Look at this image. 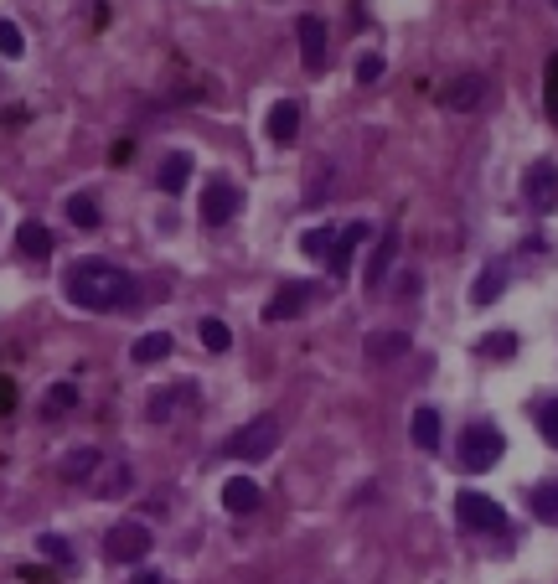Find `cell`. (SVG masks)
<instances>
[{"instance_id": "30", "label": "cell", "mask_w": 558, "mask_h": 584, "mask_svg": "<svg viewBox=\"0 0 558 584\" xmlns=\"http://www.w3.org/2000/svg\"><path fill=\"white\" fill-rule=\"evenodd\" d=\"M0 57H26V37H21V26L0 16Z\"/></svg>"}, {"instance_id": "2", "label": "cell", "mask_w": 558, "mask_h": 584, "mask_svg": "<svg viewBox=\"0 0 558 584\" xmlns=\"http://www.w3.org/2000/svg\"><path fill=\"white\" fill-rule=\"evenodd\" d=\"M455 517L465 533H486V538H507L512 533V517L496 507L491 497H481V491H460L455 497Z\"/></svg>"}, {"instance_id": "7", "label": "cell", "mask_w": 558, "mask_h": 584, "mask_svg": "<svg viewBox=\"0 0 558 584\" xmlns=\"http://www.w3.org/2000/svg\"><path fill=\"white\" fill-rule=\"evenodd\" d=\"M316 295H321V285H316V280H290V285H279V290H274V300L264 305V321H295V316H300Z\"/></svg>"}, {"instance_id": "21", "label": "cell", "mask_w": 558, "mask_h": 584, "mask_svg": "<svg viewBox=\"0 0 558 584\" xmlns=\"http://www.w3.org/2000/svg\"><path fill=\"white\" fill-rule=\"evenodd\" d=\"M403 352H409V336H403V331H372L367 336V357L372 362H393Z\"/></svg>"}, {"instance_id": "5", "label": "cell", "mask_w": 558, "mask_h": 584, "mask_svg": "<svg viewBox=\"0 0 558 584\" xmlns=\"http://www.w3.org/2000/svg\"><path fill=\"white\" fill-rule=\"evenodd\" d=\"M150 548H155V538H150L145 522H135V517L130 522H114V528L104 533V553H109L114 564H140Z\"/></svg>"}, {"instance_id": "17", "label": "cell", "mask_w": 558, "mask_h": 584, "mask_svg": "<svg viewBox=\"0 0 558 584\" xmlns=\"http://www.w3.org/2000/svg\"><path fill=\"white\" fill-rule=\"evenodd\" d=\"M186 181H192V156L186 150H171V156L161 161V171H155V187H161L166 197L186 192Z\"/></svg>"}, {"instance_id": "15", "label": "cell", "mask_w": 558, "mask_h": 584, "mask_svg": "<svg viewBox=\"0 0 558 584\" xmlns=\"http://www.w3.org/2000/svg\"><path fill=\"white\" fill-rule=\"evenodd\" d=\"M507 290V259H486L481 274H476V285H471V300L476 305H496Z\"/></svg>"}, {"instance_id": "3", "label": "cell", "mask_w": 558, "mask_h": 584, "mask_svg": "<svg viewBox=\"0 0 558 584\" xmlns=\"http://www.w3.org/2000/svg\"><path fill=\"white\" fill-rule=\"evenodd\" d=\"M274 445H279V419L259 414V419H248L243 429H233V435L223 440V455L228 460H264Z\"/></svg>"}, {"instance_id": "25", "label": "cell", "mask_w": 558, "mask_h": 584, "mask_svg": "<svg viewBox=\"0 0 558 584\" xmlns=\"http://www.w3.org/2000/svg\"><path fill=\"white\" fill-rule=\"evenodd\" d=\"M533 517L548 522V528H558V476L543 481V486H533Z\"/></svg>"}, {"instance_id": "13", "label": "cell", "mask_w": 558, "mask_h": 584, "mask_svg": "<svg viewBox=\"0 0 558 584\" xmlns=\"http://www.w3.org/2000/svg\"><path fill=\"white\" fill-rule=\"evenodd\" d=\"M264 135H269L274 145H290V140L300 135V104H295V99H279V104H269Z\"/></svg>"}, {"instance_id": "4", "label": "cell", "mask_w": 558, "mask_h": 584, "mask_svg": "<svg viewBox=\"0 0 558 584\" xmlns=\"http://www.w3.org/2000/svg\"><path fill=\"white\" fill-rule=\"evenodd\" d=\"M502 450H507V435L496 424H465V435H460V466L465 471H491L496 460H502Z\"/></svg>"}, {"instance_id": "8", "label": "cell", "mask_w": 558, "mask_h": 584, "mask_svg": "<svg viewBox=\"0 0 558 584\" xmlns=\"http://www.w3.org/2000/svg\"><path fill=\"white\" fill-rule=\"evenodd\" d=\"M486 94H491V83L481 78V73H455L450 83H445V109H455V114H471V109H481L486 104Z\"/></svg>"}, {"instance_id": "11", "label": "cell", "mask_w": 558, "mask_h": 584, "mask_svg": "<svg viewBox=\"0 0 558 584\" xmlns=\"http://www.w3.org/2000/svg\"><path fill=\"white\" fill-rule=\"evenodd\" d=\"M197 404V383L186 378V383H171V388H161L150 398V424H171L176 419V409H192Z\"/></svg>"}, {"instance_id": "27", "label": "cell", "mask_w": 558, "mask_h": 584, "mask_svg": "<svg viewBox=\"0 0 558 584\" xmlns=\"http://www.w3.org/2000/svg\"><path fill=\"white\" fill-rule=\"evenodd\" d=\"M37 548H42V559H52L57 569H73V543H68V538L42 533V538H37Z\"/></svg>"}, {"instance_id": "14", "label": "cell", "mask_w": 558, "mask_h": 584, "mask_svg": "<svg viewBox=\"0 0 558 584\" xmlns=\"http://www.w3.org/2000/svg\"><path fill=\"white\" fill-rule=\"evenodd\" d=\"M259 502H264L259 481H248V476H228V481H223V507H228L233 517H248V512H259Z\"/></svg>"}, {"instance_id": "26", "label": "cell", "mask_w": 558, "mask_h": 584, "mask_svg": "<svg viewBox=\"0 0 558 584\" xmlns=\"http://www.w3.org/2000/svg\"><path fill=\"white\" fill-rule=\"evenodd\" d=\"M68 218H73V228H83V233H93L104 218H99V202H93L88 192H73L68 197Z\"/></svg>"}, {"instance_id": "22", "label": "cell", "mask_w": 558, "mask_h": 584, "mask_svg": "<svg viewBox=\"0 0 558 584\" xmlns=\"http://www.w3.org/2000/svg\"><path fill=\"white\" fill-rule=\"evenodd\" d=\"M171 347H176V342H171V331H145L140 342H135V352H130V357H135L140 367H150V362H166V357H171Z\"/></svg>"}, {"instance_id": "32", "label": "cell", "mask_w": 558, "mask_h": 584, "mask_svg": "<svg viewBox=\"0 0 558 584\" xmlns=\"http://www.w3.org/2000/svg\"><path fill=\"white\" fill-rule=\"evenodd\" d=\"M481 352L486 357H512L517 352V331H491L486 342H481Z\"/></svg>"}, {"instance_id": "10", "label": "cell", "mask_w": 558, "mask_h": 584, "mask_svg": "<svg viewBox=\"0 0 558 584\" xmlns=\"http://www.w3.org/2000/svg\"><path fill=\"white\" fill-rule=\"evenodd\" d=\"M300 63L305 73H326V21L321 16H300Z\"/></svg>"}, {"instance_id": "24", "label": "cell", "mask_w": 558, "mask_h": 584, "mask_svg": "<svg viewBox=\"0 0 558 584\" xmlns=\"http://www.w3.org/2000/svg\"><path fill=\"white\" fill-rule=\"evenodd\" d=\"M73 409H78V383H73V378L52 383L47 398H42V414H73Z\"/></svg>"}, {"instance_id": "31", "label": "cell", "mask_w": 558, "mask_h": 584, "mask_svg": "<svg viewBox=\"0 0 558 584\" xmlns=\"http://www.w3.org/2000/svg\"><path fill=\"white\" fill-rule=\"evenodd\" d=\"M543 109H548V119L558 125V52L548 57V73H543Z\"/></svg>"}, {"instance_id": "18", "label": "cell", "mask_w": 558, "mask_h": 584, "mask_svg": "<svg viewBox=\"0 0 558 584\" xmlns=\"http://www.w3.org/2000/svg\"><path fill=\"white\" fill-rule=\"evenodd\" d=\"M367 233H372L367 223H347V228L336 233V249H331V259H326V264H331V274H336V280H341V274L352 269V254H357V243H362Z\"/></svg>"}, {"instance_id": "1", "label": "cell", "mask_w": 558, "mask_h": 584, "mask_svg": "<svg viewBox=\"0 0 558 584\" xmlns=\"http://www.w3.org/2000/svg\"><path fill=\"white\" fill-rule=\"evenodd\" d=\"M62 290H68V300L78 305V311H99V316L140 305V285L119 264H109V259H83V264H73L68 274H62Z\"/></svg>"}, {"instance_id": "34", "label": "cell", "mask_w": 558, "mask_h": 584, "mask_svg": "<svg viewBox=\"0 0 558 584\" xmlns=\"http://www.w3.org/2000/svg\"><path fill=\"white\" fill-rule=\"evenodd\" d=\"M383 68H388L383 57H378V52H367L362 63H357V83H378V78H383Z\"/></svg>"}, {"instance_id": "12", "label": "cell", "mask_w": 558, "mask_h": 584, "mask_svg": "<svg viewBox=\"0 0 558 584\" xmlns=\"http://www.w3.org/2000/svg\"><path fill=\"white\" fill-rule=\"evenodd\" d=\"M93 486V497H124V491H130L135 486V471H130V460H104V466H99V476H93L88 481Z\"/></svg>"}, {"instance_id": "29", "label": "cell", "mask_w": 558, "mask_h": 584, "mask_svg": "<svg viewBox=\"0 0 558 584\" xmlns=\"http://www.w3.org/2000/svg\"><path fill=\"white\" fill-rule=\"evenodd\" d=\"M202 347H207V352H228V347H233V331H228V321L207 316V321H202Z\"/></svg>"}, {"instance_id": "35", "label": "cell", "mask_w": 558, "mask_h": 584, "mask_svg": "<svg viewBox=\"0 0 558 584\" xmlns=\"http://www.w3.org/2000/svg\"><path fill=\"white\" fill-rule=\"evenodd\" d=\"M135 584H161V574H155V569H140V574H135Z\"/></svg>"}, {"instance_id": "20", "label": "cell", "mask_w": 558, "mask_h": 584, "mask_svg": "<svg viewBox=\"0 0 558 584\" xmlns=\"http://www.w3.org/2000/svg\"><path fill=\"white\" fill-rule=\"evenodd\" d=\"M409 440H414L419 450H440V414H434L429 404L414 409V419H409Z\"/></svg>"}, {"instance_id": "6", "label": "cell", "mask_w": 558, "mask_h": 584, "mask_svg": "<svg viewBox=\"0 0 558 584\" xmlns=\"http://www.w3.org/2000/svg\"><path fill=\"white\" fill-rule=\"evenodd\" d=\"M238 207H243L238 181L212 176V181H207V192H202V223H207V228H223V223H233V218H238Z\"/></svg>"}, {"instance_id": "36", "label": "cell", "mask_w": 558, "mask_h": 584, "mask_svg": "<svg viewBox=\"0 0 558 584\" xmlns=\"http://www.w3.org/2000/svg\"><path fill=\"white\" fill-rule=\"evenodd\" d=\"M553 11H558V0H553Z\"/></svg>"}, {"instance_id": "9", "label": "cell", "mask_w": 558, "mask_h": 584, "mask_svg": "<svg viewBox=\"0 0 558 584\" xmlns=\"http://www.w3.org/2000/svg\"><path fill=\"white\" fill-rule=\"evenodd\" d=\"M522 192H527V202H533L538 212H553L558 207V166L553 161H533L527 176H522Z\"/></svg>"}, {"instance_id": "28", "label": "cell", "mask_w": 558, "mask_h": 584, "mask_svg": "<svg viewBox=\"0 0 558 584\" xmlns=\"http://www.w3.org/2000/svg\"><path fill=\"white\" fill-rule=\"evenodd\" d=\"M300 249H305L310 259H331L336 233H331V228H310V233H300Z\"/></svg>"}, {"instance_id": "33", "label": "cell", "mask_w": 558, "mask_h": 584, "mask_svg": "<svg viewBox=\"0 0 558 584\" xmlns=\"http://www.w3.org/2000/svg\"><path fill=\"white\" fill-rule=\"evenodd\" d=\"M538 429H543V440L558 450V398H548V404L538 409Z\"/></svg>"}, {"instance_id": "19", "label": "cell", "mask_w": 558, "mask_h": 584, "mask_svg": "<svg viewBox=\"0 0 558 584\" xmlns=\"http://www.w3.org/2000/svg\"><path fill=\"white\" fill-rule=\"evenodd\" d=\"M16 249H21L26 259H47V254H52V233H47V223L26 218V223L16 228Z\"/></svg>"}, {"instance_id": "23", "label": "cell", "mask_w": 558, "mask_h": 584, "mask_svg": "<svg viewBox=\"0 0 558 584\" xmlns=\"http://www.w3.org/2000/svg\"><path fill=\"white\" fill-rule=\"evenodd\" d=\"M393 254H398V233L388 228V233H383V243H378V254H372V264H367V290H378V285H383V274H388Z\"/></svg>"}, {"instance_id": "16", "label": "cell", "mask_w": 558, "mask_h": 584, "mask_svg": "<svg viewBox=\"0 0 558 584\" xmlns=\"http://www.w3.org/2000/svg\"><path fill=\"white\" fill-rule=\"evenodd\" d=\"M99 466H104V450H93V445H83V450H68V455H62V481H93V476H99Z\"/></svg>"}]
</instances>
